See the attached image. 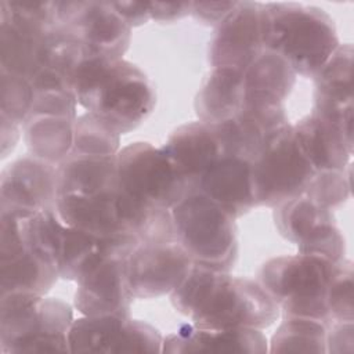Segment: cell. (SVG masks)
Instances as JSON below:
<instances>
[{
  "label": "cell",
  "mask_w": 354,
  "mask_h": 354,
  "mask_svg": "<svg viewBox=\"0 0 354 354\" xmlns=\"http://www.w3.org/2000/svg\"><path fill=\"white\" fill-rule=\"evenodd\" d=\"M173 307L205 329H264L279 315L278 304L259 282L192 264L170 293Z\"/></svg>",
  "instance_id": "1"
},
{
  "label": "cell",
  "mask_w": 354,
  "mask_h": 354,
  "mask_svg": "<svg viewBox=\"0 0 354 354\" xmlns=\"http://www.w3.org/2000/svg\"><path fill=\"white\" fill-rule=\"evenodd\" d=\"M71 88L79 105L119 134L140 126L156 104L152 82L123 58H86L73 75Z\"/></svg>",
  "instance_id": "2"
},
{
  "label": "cell",
  "mask_w": 354,
  "mask_h": 354,
  "mask_svg": "<svg viewBox=\"0 0 354 354\" xmlns=\"http://www.w3.org/2000/svg\"><path fill=\"white\" fill-rule=\"evenodd\" d=\"M261 39L303 77H314L340 44L328 12L293 1L261 3Z\"/></svg>",
  "instance_id": "3"
},
{
  "label": "cell",
  "mask_w": 354,
  "mask_h": 354,
  "mask_svg": "<svg viewBox=\"0 0 354 354\" xmlns=\"http://www.w3.org/2000/svg\"><path fill=\"white\" fill-rule=\"evenodd\" d=\"M337 263L307 253L270 259L259 272V283L285 317L308 318L329 326L326 288Z\"/></svg>",
  "instance_id": "4"
},
{
  "label": "cell",
  "mask_w": 354,
  "mask_h": 354,
  "mask_svg": "<svg viewBox=\"0 0 354 354\" xmlns=\"http://www.w3.org/2000/svg\"><path fill=\"white\" fill-rule=\"evenodd\" d=\"M72 322V308L64 300L26 293L1 295V353L69 351Z\"/></svg>",
  "instance_id": "5"
},
{
  "label": "cell",
  "mask_w": 354,
  "mask_h": 354,
  "mask_svg": "<svg viewBox=\"0 0 354 354\" xmlns=\"http://www.w3.org/2000/svg\"><path fill=\"white\" fill-rule=\"evenodd\" d=\"M176 235L194 264L228 272L238 259L235 218L201 191L170 209Z\"/></svg>",
  "instance_id": "6"
},
{
  "label": "cell",
  "mask_w": 354,
  "mask_h": 354,
  "mask_svg": "<svg viewBox=\"0 0 354 354\" xmlns=\"http://www.w3.org/2000/svg\"><path fill=\"white\" fill-rule=\"evenodd\" d=\"M160 207L147 206L126 195L119 187L95 195H57L59 220L100 239L133 234L141 236L151 227Z\"/></svg>",
  "instance_id": "7"
},
{
  "label": "cell",
  "mask_w": 354,
  "mask_h": 354,
  "mask_svg": "<svg viewBox=\"0 0 354 354\" xmlns=\"http://www.w3.org/2000/svg\"><path fill=\"white\" fill-rule=\"evenodd\" d=\"M315 170L301 152L293 126L286 123L270 133L252 162L256 207H275L301 196Z\"/></svg>",
  "instance_id": "8"
},
{
  "label": "cell",
  "mask_w": 354,
  "mask_h": 354,
  "mask_svg": "<svg viewBox=\"0 0 354 354\" xmlns=\"http://www.w3.org/2000/svg\"><path fill=\"white\" fill-rule=\"evenodd\" d=\"M116 178L120 191L152 207L171 209L191 192L165 151L144 141L119 149Z\"/></svg>",
  "instance_id": "9"
},
{
  "label": "cell",
  "mask_w": 354,
  "mask_h": 354,
  "mask_svg": "<svg viewBox=\"0 0 354 354\" xmlns=\"http://www.w3.org/2000/svg\"><path fill=\"white\" fill-rule=\"evenodd\" d=\"M57 17L80 40L86 58L118 59L129 48L131 28L109 1H57Z\"/></svg>",
  "instance_id": "10"
},
{
  "label": "cell",
  "mask_w": 354,
  "mask_h": 354,
  "mask_svg": "<svg viewBox=\"0 0 354 354\" xmlns=\"http://www.w3.org/2000/svg\"><path fill=\"white\" fill-rule=\"evenodd\" d=\"M279 234L295 243L299 253L317 254L335 263L344 260L346 245L332 210L301 195L289 199L274 210Z\"/></svg>",
  "instance_id": "11"
},
{
  "label": "cell",
  "mask_w": 354,
  "mask_h": 354,
  "mask_svg": "<svg viewBox=\"0 0 354 354\" xmlns=\"http://www.w3.org/2000/svg\"><path fill=\"white\" fill-rule=\"evenodd\" d=\"M192 264L178 239L140 242L123 260L126 282L134 299L171 293Z\"/></svg>",
  "instance_id": "12"
},
{
  "label": "cell",
  "mask_w": 354,
  "mask_h": 354,
  "mask_svg": "<svg viewBox=\"0 0 354 354\" xmlns=\"http://www.w3.org/2000/svg\"><path fill=\"white\" fill-rule=\"evenodd\" d=\"M57 195V169L48 162L26 156L10 163L1 171V213L30 217L44 210L55 212Z\"/></svg>",
  "instance_id": "13"
},
{
  "label": "cell",
  "mask_w": 354,
  "mask_h": 354,
  "mask_svg": "<svg viewBox=\"0 0 354 354\" xmlns=\"http://www.w3.org/2000/svg\"><path fill=\"white\" fill-rule=\"evenodd\" d=\"M263 50L261 3L236 1L231 12L216 25L209 46L210 65L245 71Z\"/></svg>",
  "instance_id": "14"
},
{
  "label": "cell",
  "mask_w": 354,
  "mask_h": 354,
  "mask_svg": "<svg viewBox=\"0 0 354 354\" xmlns=\"http://www.w3.org/2000/svg\"><path fill=\"white\" fill-rule=\"evenodd\" d=\"M314 82L313 112L353 138V46L339 44L314 76Z\"/></svg>",
  "instance_id": "15"
},
{
  "label": "cell",
  "mask_w": 354,
  "mask_h": 354,
  "mask_svg": "<svg viewBox=\"0 0 354 354\" xmlns=\"http://www.w3.org/2000/svg\"><path fill=\"white\" fill-rule=\"evenodd\" d=\"M133 299L126 282L123 259L106 257L77 281L73 303L83 315L130 317Z\"/></svg>",
  "instance_id": "16"
},
{
  "label": "cell",
  "mask_w": 354,
  "mask_h": 354,
  "mask_svg": "<svg viewBox=\"0 0 354 354\" xmlns=\"http://www.w3.org/2000/svg\"><path fill=\"white\" fill-rule=\"evenodd\" d=\"M162 149L191 191L196 189L206 170L223 156L213 127L203 122H191L177 127Z\"/></svg>",
  "instance_id": "17"
},
{
  "label": "cell",
  "mask_w": 354,
  "mask_h": 354,
  "mask_svg": "<svg viewBox=\"0 0 354 354\" xmlns=\"http://www.w3.org/2000/svg\"><path fill=\"white\" fill-rule=\"evenodd\" d=\"M230 213L235 220L256 207L252 162L238 156H221L199 180L196 189Z\"/></svg>",
  "instance_id": "18"
},
{
  "label": "cell",
  "mask_w": 354,
  "mask_h": 354,
  "mask_svg": "<svg viewBox=\"0 0 354 354\" xmlns=\"http://www.w3.org/2000/svg\"><path fill=\"white\" fill-rule=\"evenodd\" d=\"M163 353H267V337L260 329H205L192 324L181 325L167 335Z\"/></svg>",
  "instance_id": "19"
},
{
  "label": "cell",
  "mask_w": 354,
  "mask_h": 354,
  "mask_svg": "<svg viewBox=\"0 0 354 354\" xmlns=\"http://www.w3.org/2000/svg\"><path fill=\"white\" fill-rule=\"evenodd\" d=\"M293 126L297 144L315 171L344 170L353 153V140L328 119L311 112Z\"/></svg>",
  "instance_id": "20"
},
{
  "label": "cell",
  "mask_w": 354,
  "mask_h": 354,
  "mask_svg": "<svg viewBox=\"0 0 354 354\" xmlns=\"http://www.w3.org/2000/svg\"><path fill=\"white\" fill-rule=\"evenodd\" d=\"M246 101L243 109L283 106L292 91L296 73L278 54L263 50L243 71Z\"/></svg>",
  "instance_id": "21"
},
{
  "label": "cell",
  "mask_w": 354,
  "mask_h": 354,
  "mask_svg": "<svg viewBox=\"0 0 354 354\" xmlns=\"http://www.w3.org/2000/svg\"><path fill=\"white\" fill-rule=\"evenodd\" d=\"M0 71L29 82L43 68V53L48 33L29 28L0 12Z\"/></svg>",
  "instance_id": "22"
},
{
  "label": "cell",
  "mask_w": 354,
  "mask_h": 354,
  "mask_svg": "<svg viewBox=\"0 0 354 354\" xmlns=\"http://www.w3.org/2000/svg\"><path fill=\"white\" fill-rule=\"evenodd\" d=\"M245 101L243 71L213 68L196 94L195 109L201 122L217 124L241 113Z\"/></svg>",
  "instance_id": "23"
},
{
  "label": "cell",
  "mask_w": 354,
  "mask_h": 354,
  "mask_svg": "<svg viewBox=\"0 0 354 354\" xmlns=\"http://www.w3.org/2000/svg\"><path fill=\"white\" fill-rule=\"evenodd\" d=\"M58 195H95L118 187L116 155L69 153L57 167Z\"/></svg>",
  "instance_id": "24"
},
{
  "label": "cell",
  "mask_w": 354,
  "mask_h": 354,
  "mask_svg": "<svg viewBox=\"0 0 354 354\" xmlns=\"http://www.w3.org/2000/svg\"><path fill=\"white\" fill-rule=\"evenodd\" d=\"M1 295L26 293L44 296L59 278L55 266L28 246L8 259H0Z\"/></svg>",
  "instance_id": "25"
},
{
  "label": "cell",
  "mask_w": 354,
  "mask_h": 354,
  "mask_svg": "<svg viewBox=\"0 0 354 354\" xmlns=\"http://www.w3.org/2000/svg\"><path fill=\"white\" fill-rule=\"evenodd\" d=\"M75 120L54 115H28L24 122L30 156L59 165L72 151Z\"/></svg>",
  "instance_id": "26"
},
{
  "label": "cell",
  "mask_w": 354,
  "mask_h": 354,
  "mask_svg": "<svg viewBox=\"0 0 354 354\" xmlns=\"http://www.w3.org/2000/svg\"><path fill=\"white\" fill-rule=\"evenodd\" d=\"M130 317L84 315L75 319L68 332L72 353H112L118 336Z\"/></svg>",
  "instance_id": "27"
},
{
  "label": "cell",
  "mask_w": 354,
  "mask_h": 354,
  "mask_svg": "<svg viewBox=\"0 0 354 354\" xmlns=\"http://www.w3.org/2000/svg\"><path fill=\"white\" fill-rule=\"evenodd\" d=\"M328 326L308 318L285 317L271 337L270 353H326Z\"/></svg>",
  "instance_id": "28"
},
{
  "label": "cell",
  "mask_w": 354,
  "mask_h": 354,
  "mask_svg": "<svg viewBox=\"0 0 354 354\" xmlns=\"http://www.w3.org/2000/svg\"><path fill=\"white\" fill-rule=\"evenodd\" d=\"M120 134L95 115L86 112L73 124V145L71 153L115 156L119 152Z\"/></svg>",
  "instance_id": "29"
},
{
  "label": "cell",
  "mask_w": 354,
  "mask_h": 354,
  "mask_svg": "<svg viewBox=\"0 0 354 354\" xmlns=\"http://www.w3.org/2000/svg\"><path fill=\"white\" fill-rule=\"evenodd\" d=\"M350 192L351 167L348 165L344 170L315 171L303 195L315 203L333 210L348 199Z\"/></svg>",
  "instance_id": "30"
},
{
  "label": "cell",
  "mask_w": 354,
  "mask_h": 354,
  "mask_svg": "<svg viewBox=\"0 0 354 354\" xmlns=\"http://www.w3.org/2000/svg\"><path fill=\"white\" fill-rule=\"evenodd\" d=\"M353 261L342 260L335 266L326 288V306L332 322H348L354 319L353 304Z\"/></svg>",
  "instance_id": "31"
},
{
  "label": "cell",
  "mask_w": 354,
  "mask_h": 354,
  "mask_svg": "<svg viewBox=\"0 0 354 354\" xmlns=\"http://www.w3.org/2000/svg\"><path fill=\"white\" fill-rule=\"evenodd\" d=\"M1 116H6L14 120L18 124H24L25 119L29 115L32 100H33V88L29 80L1 72Z\"/></svg>",
  "instance_id": "32"
},
{
  "label": "cell",
  "mask_w": 354,
  "mask_h": 354,
  "mask_svg": "<svg viewBox=\"0 0 354 354\" xmlns=\"http://www.w3.org/2000/svg\"><path fill=\"white\" fill-rule=\"evenodd\" d=\"M163 337L156 328L140 321L127 318L112 353H156L162 351Z\"/></svg>",
  "instance_id": "33"
},
{
  "label": "cell",
  "mask_w": 354,
  "mask_h": 354,
  "mask_svg": "<svg viewBox=\"0 0 354 354\" xmlns=\"http://www.w3.org/2000/svg\"><path fill=\"white\" fill-rule=\"evenodd\" d=\"M236 1H192L191 14L205 22L212 25H218L234 8Z\"/></svg>",
  "instance_id": "34"
},
{
  "label": "cell",
  "mask_w": 354,
  "mask_h": 354,
  "mask_svg": "<svg viewBox=\"0 0 354 354\" xmlns=\"http://www.w3.org/2000/svg\"><path fill=\"white\" fill-rule=\"evenodd\" d=\"M353 343V321L332 322L328 326L326 353H351Z\"/></svg>",
  "instance_id": "35"
},
{
  "label": "cell",
  "mask_w": 354,
  "mask_h": 354,
  "mask_svg": "<svg viewBox=\"0 0 354 354\" xmlns=\"http://www.w3.org/2000/svg\"><path fill=\"white\" fill-rule=\"evenodd\" d=\"M192 1L185 3H160L148 1L149 18L155 21H174L191 14Z\"/></svg>",
  "instance_id": "36"
},
{
  "label": "cell",
  "mask_w": 354,
  "mask_h": 354,
  "mask_svg": "<svg viewBox=\"0 0 354 354\" xmlns=\"http://www.w3.org/2000/svg\"><path fill=\"white\" fill-rule=\"evenodd\" d=\"M116 12L131 26H140L149 18L148 3L141 1H111Z\"/></svg>",
  "instance_id": "37"
}]
</instances>
